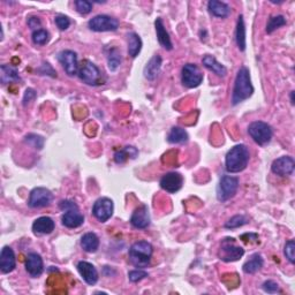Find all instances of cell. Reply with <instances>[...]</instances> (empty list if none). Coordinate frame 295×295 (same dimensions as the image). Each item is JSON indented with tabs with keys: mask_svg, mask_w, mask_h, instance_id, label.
<instances>
[{
	"mask_svg": "<svg viewBox=\"0 0 295 295\" xmlns=\"http://www.w3.org/2000/svg\"><path fill=\"white\" fill-rule=\"evenodd\" d=\"M254 94V87L250 78V72L247 67H241L236 74L234 88L232 94V104L237 105L250 98Z\"/></svg>",
	"mask_w": 295,
	"mask_h": 295,
	"instance_id": "6da1fadb",
	"label": "cell"
},
{
	"mask_svg": "<svg viewBox=\"0 0 295 295\" xmlns=\"http://www.w3.org/2000/svg\"><path fill=\"white\" fill-rule=\"evenodd\" d=\"M250 153L245 144H237L227 152L225 158L226 171L230 173H239L248 166Z\"/></svg>",
	"mask_w": 295,
	"mask_h": 295,
	"instance_id": "7a4b0ae2",
	"label": "cell"
},
{
	"mask_svg": "<svg viewBox=\"0 0 295 295\" xmlns=\"http://www.w3.org/2000/svg\"><path fill=\"white\" fill-rule=\"evenodd\" d=\"M153 248L148 241H138L129 249V261L131 265L139 269L147 267L151 261Z\"/></svg>",
	"mask_w": 295,
	"mask_h": 295,
	"instance_id": "3957f363",
	"label": "cell"
},
{
	"mask_svg": "<svg viewBox=\"0 0 295 295\" xmlns=\"http://www.w3.org/2000/svg\"><path fill=\"white\" fill-rule=\"evenodd\" d=\"M245 255V249L236 246L235 239L233 237H225L222 241L220 248L218 250V257L223 262H235Z\"/></svg>",
	"mask_w": 295,
	"mask_h": 295,
	"instance_id": "277c9868",
	"label": "cell"
},
{
	"mask_svg": "<svg viewBox=\"0 0 295 295\" xmlns=\"http://www.w3.org/2000/svg\"><path fill=\"white\" fill-rule=\"evenodd\" d=\"M248 134L258 145H265L270 143L274 136L272 127L264 121H254L248 127Z\"/></svg>",
	"mask_w": 295,
	"mask_h": 295,
	"instance_id": "5b68a950",
	"label": "cell"
},
{
	"mask_svg": "<svg viewBox=\"0 0 295 295\" xmlns=\"http://www.w3.org/2000/svg\"><path fill=\"white\" fill-rule=\"evenodd\" d=\"M239 189V179L231 175H224L220 179L217 188V199L220 202H226L235 196Z\"/></svg>",
	"mask_w": 295,
	"mask_h": 295,
	"instance_id": "8992f818",
	"label": "cell"
},
{
	"mask_svg": "<svg viewBox=\"0 0 295 295\" xmlns=\"http://www.w3.org/2000/svg\"><path fill=\"white\" fill-rule=\"evenodd\" d=\"M53 201V194L47 188L37 187L34 188L30 193L28 205L33 209H41L46 208Z\"/></svg>",
	"mask_w": 295,
	"mask_h": 295,
	"instance_id": "52a82bcc",
	"label": "cell"
},
{
	"mask_svg": "<svg viewBox=\"0 0 295 295\" xmlns=\"http://www.w3.org/2000/svg\"><path fill=\"white\" fill-rule=\"evenodd\" d=\"M77 74L81 80L88 86H98L100 83V78H102L99 68L94 63H91L90 60L83 61Z\"/></svg>",
	"mask_w": 295,
	"mask_h": 295,
	"instance_id": "ba28073f",
	"label": "cell"
},
{
	"mask_svg": "<svg viewBox=\"0 0 295 295\" xmlns=\"http://www.w3.org/2000/svg\"><path fill=\"white\" fill-rule=\"evenodd\" d=\"M90 30L96 33H104V32H116L119 28V21L114 17L109 15H97L92 17L88 22Z\"/></svg>",
	"mask_w": 295,
	"mask_h": 295,
	"instance_id": "9c48e42d",
	"label": "cell"
},
{
	"mask_svg": "<svg viewBox=\"0 0 295 295\" xmlns=\"http://www.w3.org/2000/svg\"><path fill=\"white\" fill-rule=\"evenodd\" d=\"M181 81L184 87L193 89L199 87L203 81V74L195 64H187L182 67Z\"/></svg>",
	"mask_w": 295,
	"mask_h": 295,
	"instance_id": "30bf717a",
	"label": "cell"
},
{
	"mask_svg": "<svg viewBox=\"0 0 295 295\" xmlns=\"http://www.w3.org/2000/svg\"><path fill=\"white\" fill-rule=\"evenodd\" d=\"M114 211L113 201L109 197H102L97 200L92 206V214L100 223H106L112 217Z\"/></svg>",
	"mask_w": 295,
	"mask_h": 295,
	"instance_id": "8fae6325",
	"label": "cell"
},
{
	"mask_svg": "<svg viewBox=\"0 0 295 295\" xmlns=\"http://www.w3.org/2000/svg\"><path fill=\"white\" fill-rule=\"evenodd\" d=\"M59 63L63 65L65 72L69 76H74L78 73L77 55L72 50H64L58 55Z\"/></svg>",
	"mask_w": 295,
	"mask_h": 295,
	"instance_id": "7c38bea8",
	"label": "cell"
},
{
	"mask_svg": "<svg viewBox=\"0 0 295 295\" xmlns=\"http://www.w3.org/2000/svg\"><path fill=\"white\" fill-rule=\"evenodd\" d=\"M159 184L165 192L170 194H175L182 188L183 177L180 173H178V172H170V173L163 175Z\"/></svg>",
	"mask_w": 295,
	"mask_h": 295,
	"instance_id": "4fadbf2b",
	"label": "cell"
},
{
	"mask_svg": "<svg viewBox=\"0 0 295 295\" xmlns=\"http://www.w3.org/2000/svg\"><path fill=\"white\" fill-rule=\"evenodd\" d=\"M295 169V162L292 157L283 156L277 158L271 165V170L275 174L280 175V177H287V175L293 174Z\"/></svg>",
	"mask_w": 295,
	"mask_h": 295,
	"instance_id": "5bb4252c",
	"label": "cell"
},
{
	"mask_svg": "<svg viewBox=\"0 0 295 295\" xmlns=\"http://www.w3.org/2000/svg\"><path fill=\"white\" fill-rule=\"evenodd\" d=\"M130 224L138 230H144L150 225V214L147 205H141L134 210L130 217Z\"/></svg>",
	"mask_w": 295,
	"mask_h": 295,
	"instance_id": "9a60e30c",
	"label": "cell"
},
{
	"mask_svg": "<svg viewBox=\"0 0 295 295\" xmlns=\"http://www.w3.org/2000/svg\"><path fill=\"white\" fill-rule=\"evenodd\" d=\"M77 271L88 285L94 286L98 281V271L91 263L81 261L77 263Z\"/></svg>",
	"mask_w": 295,
	"mask_h": 295,
	"instance_id": "2e32d148",
	"label": "cell"
},
{
	"mask_svg": "<svg viewBox=\"0 0 295 295\" xmlns=\"http://www.w3.org/2000/svg\"><path fill=\"white\" fill-rule=\"evenodd\" d=\"M61 222L67 228H77L85 223V216L80 212L78 206H76V208L65 211L63 217H61Z\"/></svg>",
	"mask_w": 295,
	"mask_h": 295,
	"instance_id": "e0dca14e",
	"label": "cell"
},
{
	"mask_svg": "<svg viewBox=\"0 0 295 295\" xmlns=\"http://www.w3.org/2000/svg\"><path fill=\"white\" fill-rule=\"evenodd\" d=\"M16 266V258L13 249L8 246L3 248L0 254V270L3 274H10Z\"/></svg>",
	"mask_w": 295,
	"mask_h": 295,
	"instance_id": "ac0fdd59",
	"label": "cell"
},
{
	"mask_svg": "<svg viewBox=\"0 0 295 295\" xmlns=\"http://www.w3.org/2000/svg\"><path fill=\"white\" fill-rule=\"evenodd\" d=\"M25 270L34 278L41 276L44 271V264L41 255L37 253L28 254L27 261H25Z\"/></svg>",
	"mask_w": 295,
	"mask_h": 295,
	"instance_id": "d6986e66",
	"label": "cell"
},
{
	"mask_svg": "<svg viewBox=\"0 0 295 295\" xmlns=\"http://www.w3.org/2000/svg\"><path fill=\"white\" fill-rule=\"evenodd\" d=\"M56 224L50 217H39L33 224V231L36 235L51 234L55 231Z\"/></svg>",
	"mask_w": 295,
	"mask_h": 295,
	"instance_id": "ffe728a7",
	"label": "cell"
},
{
	"mask_svg": "<svg viewBox=\"0 0 295 295\" xmlns=\"http://www.w3.org/2000/svg\"><path fill=\"white\" fill-rule=\"evenodd\" d=\"M162 64H163L162 57L158 55L153 56L152 58L148 61L147 65H145L144 70H143L144 77L149 81L156 80V77L159 75V73H160Z\"/></svg>",
	"mask_w": 295,
	"mask_h": 295,
	"instance_id": "44dd1931",
	"label": "cell"
},
{
	"mask_svg": "<svg viewBox=\"0 0 295 295\" xmlns=\"http://www.w3.org/2000/svg\"><path fill=\"white\" fill-rule=\"evenodd\" d=\"M155 28H156L158 42H159L160 45L164 47L165 50L171 51L172 48H173V44H172L170 35L169 33H167V30L164 25V22H163L160 17H158V19L155 21Z\"/></svg>",
	"mask_w": 295,
	"mask_h": 295,
	"instance_id": "7402d4cb",
	"label": "cell"
},
{
	"mask_svg": "<svg viewBox=\"0 0 295 295\" xmlns=\"http://www.w3.org/2000/svg\"><path fill=\"white\" fill-rule=\"evenodd\" d=\"M202 64L204 65L205 68H208L211 72L214 73L216 75L219 77H225L227 74V69L224 65L218 63L217 59L214 58L213 56L205 55L202 59Z\"/></svg>",
	"mask_w": 295,
	"mask_h": 295,
	"instance_id": "603a6c76",
	"label": "cell"
},
{
	"mask_svg": "<svg viewBox=\"0 0 295 295\" xmlns=\"http://www.w3.org/2000/svg\"><path fill=\"white\" fill-rule=\"evenodd\" d=\"M209 12L216 17L225 19L231 14V7L225 3L218 2V0H210L208 3Z\"/></svg>",
	"mask_w": 295,
	"mask_h": 295,
	"instance_id": "cb8c5ba5",
	"label": "cell"
},
{
	"mask_svg": "<svg viewBox=\"0 0 295 295\" xmlns=\"http://www.w3.org/2000/svg\"><path fill=\"white\" fill-rule=\"evenodd\" d=\"M0 78H2L3 85L21 81L17 69L11 65H3L2 67H0Z\"/></svg>",
	"mask_w": 295,
	"mask_h": 295,
	"instance_id": "d4e9b609",
	"label": "cell"
},
{
	"mask_svg": "<svg viewBox=\"0 0 295 295\" xmlns=\"http://www.w3.org/2000/svg\"><path fill=\"white\" fill-rule=\"evenodd\" d=\"M81 247L87 253H95L99 247V239L95 233H86L81 239Z\"/></svg>",
	"mask_w": 295,
	"mask_h": 295,
	"instance_id": "484cf974",
	"label": "cell"
},
{
	"mask_svg": "<svg viewBox=\"0 0 295 295\" xmlns=\"http://www.w3.org/2000/svg\"><path fill=\"white\" fill-rule=\"evenodd\" d=\"M263 264H264V261L261 255L254 254L253 256L250 257L249 261H247L244 264L242 270H244L245 274H247V275L256 274L257 271H259L263 267Z\"/></svg>",
	"mask_w": 295,
	"mask_h": 295,
	"instance_id": "4316f807",
	"label": "cell"
},
{
	"mask_svg": "<svg viewBox=\"0 0 295 295\" xmlns=\"http://www.w3.org/2000/svg\"><path fill=\"white\" fill-rule=\"evenodd\" d=\"M188 141V134L181 127H173L167 135V142L171 144H182Z\"/></svg>",
	"mask_w": 295,
	"mask_h": 295,
	"instance_id": "83f0119b",
	"label": "cell"
},
{
	"mask_svg": "<svg viewBox=\"0 0 295 295\" xmlns=\"http://www.w3.org/2000/svg\"><path fill=\"white\" fill-rule=\"evenodd\" d=\"M139 155L138 149L134 147H125L122 150H119L114 153V162L117 164H124V163L130 158V159H135Z\"/></svg>",
	"mask_w": 295,
	"mask_h": 295,
	"instance_id": "f1b7e54d",
	"label": "cell"
},
{
	"mask_svg": "<svg viewBox=\"0 0 295 295\" xmlns=\"http://www.w3.org/2000/svg\"><path fill=\"white\" fill-rule=\"evenodd\" d=\"M127 37H128V53L131 58H136L142 48V41L136 33H129Z\"/></svg>",
	"mask_w": 295,
	"mask_h": 295,
	"instance_id": "f546056e",
	"label": "cell"
},
{
	"mask_svg": "<svg viewBox=\"0 0 295 295\" xmlns=\"http://www.w3.org/2000/svg\"><path fill=\"white\" fill-rule=\"evenodd\" d=\"M235 38H236L237 47L240 48V51H245L246 50V25H245L244 15H240L239 20H237Z\"/></svg>",
	"mask_w": 295,
	"mask_h": 295,
	"instance_id": "4dcf8cb0",
	"label": "cell"
},
{
	"mask_svg": "<svg viewBox=\"0 0 295 295\" xmlns=\"http://www.w3.org/2000/svg\"><path fill=\"white\" fill-rule=\"evenodd\" d=\"M121 55L119 52L118 48H111L110 52L108 53V65H109V69L111 72H114L117 70L119 66L121 64Z\"/></svg>",
	"mask_w": 295,
	"mask_h": 295,
	"instance_id": "1f68e13d",
	"label": "cell"
},
{
	"mask_svg": "<svg viewBox=\"0 0 295 295\" xmlns=\"http://www.w3.org/2000/svg\"><path fill=\"white\" fill-rule=\"evenodd\" d=\"M287 22H286V19L284 15H276V16H271L270 19L267 21L266 24V33L267 34H272L280 27H283Z\"/></svg>",
	"mask_w": 295,
	"mask_h": 295,
	"instance_id": "d6a6232c",
	"label": "cell"
},
{
	"mask_svg": "<svg viewBox=\"0 0 295 295\" xmlns=\"http://www.w3.org/2000/svg\"><path fill=\"white\" fill-rule=\"evenodd\" d=\"M248 223V218L246 217L244 214H236L234 217H232L228 222L225 224V228H228V230H233V228H237L246 225Z\"/></svg>",
	"mask_w": 295,
	"mask_h": 295,
	"instance_id": "836d02e7",
	"label": "cell"
},
{
	"mask_svg": "<svg viewBox=\"0 0 295 295\" xmlns=\"http://www.w3.org/2000/svg\"><path fill=\"white\" fill-rule=\"evenodd\" d=\"M50 41V34L44 29H38L33 33V42L36 45H45Z\"/></svg>",
	"mask_w": 295,
	"mask_h": 295,
	"instance_id": "e575fe53",
	"label": "cell"
},
{
	"mask_svg": "<svg viewBox=\"0 0 295 295\" xmlns=\"http://www.w3.org/2000/svg\"><path fill=\"white\" fill-rule=\"evenodd\" d=\"M24 141L27 142L29 145H32L33 148L37 149V150H42L44 147V138L41 135L37 134H28L24 138Z\"/></svg>",
	"mask_w": 295,
	"mask_h": 295,
	"instance_id": "d590c367",
	"label": "cell"
},
{
	"mask_svg": "<svg viewBox=\"0 0 295 295\" xmlns=\"http://www.w3.org/2000/svg\"><path fill=\"white\" fill-rule=\"evenodd\" d=\"M76 11L82 15H87L92 11V3L87 0H76L75 2Z\"/></svg>",
	"mask_w": 295,
	"mask_h": 295,
	"instance_id": "8d00e7d4",
	"label": "cell"
},
{
	"mask_svg": "<svg viewBox=\"0 0 295 295\" xmlns=\"http://www.w3.org/2000/svg\"><path fill=\"white\" fill-rule=\"evenodd\" d=\"M295 242L294 240H289L286 242V245H285V249H284V254H285V256L286 258L288 259V261L294 264L295 262Z\"/></svg>",
	"mask_w": 295,
	"mask_h": 295,
	"instance_id": "74e56055",
	"label": "cell"
},
{
	"mask_svg": "<svg viewBox=\"0 0 295 295\" xmlns=\"http://www.w3.org/2000/svg\"><path fill=\"white\" fill-rule=\"evenodd\" d=\"M262 288H263L264 292H266L269 294H275V293L280 292L279 285L277 284L276 281H274V280L264 281L263 285H262Z\"/></svg>",
	"mask_w": 295,
	"mask_h": 295,
	"instance_id": "f35d334b",
	"label": "cell"
},
{
	"mask_svg": "<svg viewBox=\"0 0 295 295\" xmlns=\"http://www.w3.org/2000/svg\"><path fill=\"white\" fill-rule=\"evenodd\" d=\"M55 21H56L57 27H58L60 30H67L70 25L69 17L66 16V15H61V14L57 15Z\"/></svg>",
	"mask_w": 295,
	"mask_h": 295,
	"instance_id": "ab89813d",
	"label": "cell"
},
{
	"mask_svg": "<svg viewBox=\"0 0 295 295\" xmlns=\"http://www.w3.org/2000/svg\"><path fill=\"white\" fill-rule=\"evenodd\" d=\"M148 277V272L143 270H133L128 274V278L131 283H138V281L142 280Z\"/></svg>",
	"mask_w": 295,
	"mask_h": 295,
	"instance_id": "60d3db41",
	"label": "cell"
},
{
	"mask_svg": "<svg viewBox=\"0 0 295 295\" xmlns=\"http://www.w3.org/2000/svg\"><path fill=\"white\" fill-rule=\"evenodd\" d=\"M38 72L43 74V75H50L52 77H56L57 76V73L56 70L52 68V66L48 64V63H44L42 65L41 68H38Z\"/></svg>",
	"mask_w": 295,
	"mask_h": 295,
	"instance_id": "b9f144b4",
	"label": "cell"
},
{
	"mask_svg": "<svg viewBox=\"0 0 295 295\" xmlns=\"http://www.w3.org/2000/svg\"><path fill=\"white\" fill-rule=\"evenodd\" d=\"M36 91H35L34 89H32V88H28L27 90H25L24 92V96H23V99H22V102H23V105L24 106H27V105L30 103V102H33V100L36 98Z\"/></svg>",
	"mask_w": 295,
	"mask_h": 295,
	"instance_id": "7bdbcfd3",
	"label": "cell"
},
{
	"mask_svg": "<svg viewBox=\"0 0 295 295\" xmlns=\"http://www.w3.org/2000/svg\"><path fill=\"white\" fill-rule=\"evenodd\" d=\"M76 206H77V204L75 203V202H73V201H70V200H64V201H61L60 203H59V209L63 210L64 212H65V211L69 210V209L76 208Z\"/></svg>",
	"mask_w": 295,
	"mask_h": 295,
	"instance_id": "ee69618b",
	"label": "cell"
},
{
	"mask_svg": "<svg viewBox=\"0 0 295 295\" xmlns=\"http://www.w3.org/2000/svg\"><path fill=\"white\" fill-rule=\"evenodd\" d=\"M28 25L34 30V32H36V30H38V28L41 27V21H39V19L36 16L29 17V19H28Z\"/></svg>",
	"mask_w": 295,
	"mask_h": 295,
	"instance_id": "f6af8a7d",
	"label": "cell"
},
{
	"mask_svg": "<svg viewBox=\"0 0 295 295\" xmlns=\"http://www.w3.org/2000/svg\"><path fill=\"white\" fill-rule=\"evenodd\" d=\"M294 94H295L294 91L290 92V103H292L293 105H294Z\"/></svg>",
	"mask_w": 295,
	"mask_h": 295,
	"instance_id": "bcb514c9",
	"label": "cell"
}]
</instances>
